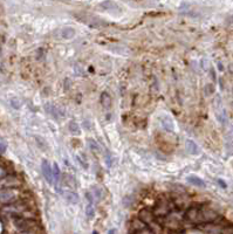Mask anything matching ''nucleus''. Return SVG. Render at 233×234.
Instances as JSON below:
<instances>
[{"label":"nucleus","mask_w":233,"mask_h":234,"mask_svg":"<svg viewBox=\"0 0 233 234\" xmlns=\"http://www.w3.org/2000/svg\"><path fill=\"white\" fill-rule=\"evenodd\" d=\"M17 199V192L12 189L0 190V204H10Z\"/></svg>","instance_id":"obj_1"},{"label":"nucleus","mask_w":233,"mask_h":234,"mask_svg":"<svg viewBox=\"0 0 233 234\" xmlns=\"http://www.w3.org/2000/svg\"><path fill=\"white\" fill-rule=\"evenodd\" d=\"M41 170H42V175H44L45 179L47 180V183L53 184V169L47 159H44L41 161Z\"/></svg>","instance_id":"obj_2"},{"label":"nucleus","mask_w":233,"mask_h":234,"mask_svg":"<svg viewBox=\"0 0 233 234\" xmlns=\"http://www.w3.org/2000/svg\"><path fill=\"white\" fill-rule=\"evenodd\" d=\"M98 8H101L103 12H108L110 14H118L121 12V8L114 2V1H103L98 5Z\"/></svg>","instance_id":"obj_3"},{"label":"nucleus","mask_w":233,"mask_h":234,"mask_svg":"<svg viewBox=\"0 0 233 234\" xmlns=\"http://www.w3.org/2000/svg\"><path fill=\"white\" fill-rule=\"evenodd\" d=\"M169 208H170V206H169V203L166 201V199H164V198H159V199L157 200L156 210H155V213H154V214L165 215L166 213H168Z\"/></svg>","instance_id":"obj_4"},{"label":"nucleus","mask_w":233,"mask_h":234,"mask_svg":"<svg viewBox=\"0 0 233 234\" xmlns=\"http://www.w3.org/2000/svg\"><path fill=\"white\" fill-rule=\"evenodd\" d=\"M199 214H200V221H212L217 218L216 212L212 210H210L207 207H203L199 210Z\"/></svg>","instance_id":"obj_5"},{"label":"nucleus","mask_w":233,"mask_h":234,"mask_svg":"<svg viewBox=\"0 0 233 234\" xmlns=\"http://www.w3.org/2000/svg\"><path fill=\"white\" fill-rule=\"evenodd\" d=\"M74 35H75V29L70 28V27H64L59 30V38H61V39H72L74 38Z\"/></svg>","instance_id":"obj_6"},{"label":"nucleus","mask_w":233,"mask_h":234,"mask_svg":"<svg viewBox=\"0 0 233 234\" xmlns=\"http://www.w3.org/2000/svg\"><path fill=\"white\" fill-rule=\"evenodd\" d=\"M14 224L15 226L20 229H27L28 227H31L32 225L34 224L32 220L28 219H22V218H15L14 219Z\"/></svg>","instance_id":"obj_7"},{"label":"nucleus","mask_w":233,"mask_h":234,"mask_svg":"<svg viewBox=\"0 0 233 234\" xmlns=\"http://www.w3.org/2000/svg\"><path fill=\"white\" fill-rule=\"evenodd\" d=\"M185 146H186V150H188V152H189L190 155H199L200 153V150H199V146L194 143L193 141H191V139H188L186 141V143H185Z\"/></svg>","instance_id":"obj_8"},{"label":"nucleus","mask_w":233,"mask_h":234,"mask_svg":"<svg viewBox=\"0 0 233 234\" xmlns=\"http://www.w3.org/2000/svg\"><path fill=\"white\" fill-rule=\"evenodd\" d=\"M160 123H162V127L164 128L166 131L172 132L174 130H175V127H174V122H172V119H171L170 117H168V116L162 117V119H160Z\"/></svg>","instance_id":"obj_9"},{"label":"nucleus","mask_w":233,"mask_h":234,"mask_svg":"<svg viewBox=\"0 0 233 234\" xmlns=\"http://www.w3.org/2000/svg\"><path fill=\"white\" fill-rule=\"evenodd\" d=\"M188 181H189L191 185L197 186V187H205L204 180H202L197 176H189L188 177Z\"/></svg>","instance_id":"obj_10"},{"label":"nucleus","mask_w":233,"mask_h":234,"mask_svg":"<svg viewBox=\"0 0 233 234\" xmlns=\"http://www.w3.org/2000/svg\"><path fill=\"white\" fill-rule=\"evenodd\" d=\"M154 213H151L150 211H148V210H142L141 212H140V218H141L144 222H151L152 220H154Z\"/></svg>","instance_id":"obj_11"},{"label":"nucleus","mask_w":233,"mask_h":234,"mask_svg":"<svg viewBox=\"0 0 233 234\" xmlns=\"http://www.w3.org/2000/svg\"><path fill=\"white\" fill-rule=\"evenodd\" d=\"M4 179H5V183H4L5 187H15L20 185V181L18 180L17 177H5Z\"/></svg>","instance_id":"obj_12"},{"label":"nucleus","mask_w":233,"mask_h":234,"mask_svg":"<svg viewBox=\"0 0 233 234\" xmlns=\"http://www.w3.org/2000/svg\"><path fill=\"white\" fill-rule=\"evenodd\" d=\"M100 101H101L102 107L106 108V109H109L110 105H112V97H110L109 94H107V93H102L101 97H100Z\"/></svg>","instance_id":"obj_13"},{"label":"nucleus","mask_w":233,"mask_h":234,"mask_svg":"<svg viewBox=\"0 0 233 234\" xmlns=\"http://www.w3.org/2000/svg\"><path fill=\"white\" fill-rule=\"evenodd\" d=\"M63 195H64V198L68 200L69 203H72V204H78V195L76 194L75 192H72V191L63 192Z\"/></svg>","instance_id":"obj_14"},{"label":"nucleus","mask_w":233,"mask_h":234,"mask_svg":"<svg viewBox=\"0 0 233 234\" xmlns=\"http://www.w3.org/2000/svg\"><path fill=\"white\" fill-rule=\"evenodd\" d=\"M53 183L54 184H58L59 180H60V169H59V165L56 164V163H54L53 164Z\"/></svg>","instance_id":"obj_15"},{"label":"nucleus","mask_w":233,"mask_h":234,"mask_svg":"<svg viewBox=\"0 0 233 234\" xmlns=\"http://www.w3.org/2000/svg\"><path fill=\"white\" fill-rule=\"evenodd\" d=\"M69 131H70L72 135H75V136H78V135L81 133L78 124L76 122H74V121H72V122L69 123Z\"/></svg>","instance_id":"obj_16"},{"label":"nucleus","mask_w":233,"mask_h":234,"mask_svg":"<svg viewBox=\"0 0 233 234\" xmlns=\"http://www.w3.org/2000/svg\"><path fill=\"white\" fill-rule=\"evenodd\" d=\"M88 146L90 147L92 151L96 152V153H101V147L97 144L96 141H94V139H88Z\"/></svg>","instance_id":"obj_17"},{"label":"nucleus","mask_w":233,"mask_h":234,"mask_svg":"<svg viewBox=\"0 0 233 234\" xmlns=\"http://www.w3.org/2000/svg\"><path fill=\"white\" fill-rule=\"evenodd\" d=\"M86 214H87L88 219H93L94 215H95V212H94V208H93L92 205H88L87 208H86Z\"/></svg>","instance_id":"obj_18"},{"label":"nucleus","mask_w":233,"mask_h":234,"mask_svg":"<svg viewBox=\"0 0 233 234\" xmlns=\"http://www.w3.org/2000/svg\"><path fill=\"white\" fill-rule=\"evenodd\" d=\"M5 177H7V170L4 166L0 165V179H4Z\"/></svg>","instance_id":"obj_19"},{"label":"nucleus","mask_w":233,"mask_h":234,"mask_svg":"<svg viewBox=\"0 0 233 234\" xmlns=\"http://www.w3.org/2000/svg\"><path fill=\"white\" fill-rule=\"evenodd\" d=\"M86 197H87V200L89 201V205H93V194L89 193V192H86Z\"/></svg>","instance_id":"obj_20"},{"label":"nucleus","mask_w":233,"mask_h":234,"mask_svg":"<svg viewBox=\"0 0 233 234\" xmlns=\"http://www.w3.org/2000/svg\"><path fill=\"white\" fill-rule=\"evenodd\" d=\"M11 103H12V107L13 108H17V109L20 108V104H19V101H18V100H14V98H13V100L11 101Z\"/></svg>","instance_id":"obj_21"},{"label":"nucleus","mask_w":233,"mask_h":234,"mask_svg":"<svg viewBox=\"0 0 233 234\" xmlns=\"http://www.w3.org/2000/svg\"><path fill=\"white\" fill-rule=\"evenodd\" d=\"M226 24H228V25H233V14H232V15H230L227 19H226Z\"/></svg>","instance_id":"obj_22"},{"label":"nucleus","mask_w":233,"mask_h":234,"mask_svg":"<svg viewBox=\"0 0 233 234\" xmlns=\"http://www.w3.org/2000/svg\"><path fill=\"white\" fill-rule=\"evenodd\" d=\"M5 150H6V145H4V144L0 143V152L2 153V152H5Z\"/></svg>","instance_id":"obj_23"},{"label":"nucleus","mask_w":233,"mask_h":234,"mask_svg":"<svg viewBox=\"0 0 233 234\" xmlns=\"http://www.w3.org/2000/svg\"><path fill=\"white\" fill-rule=\"evenodd\" d=\"M108 234H116V229L115 228H112L108 231Z\"/></svg>","instance_id":"obj_24"},{"label":"nucleus","mask_w":233,"mask_h":234,"mask_svg":"<svg viewBox=\"0 0 233 234\" xmlns=\"http://www.w3.org/2000/svg\"><path fill=\"white\" fill-rule=\"evenodd\" d=\"M219 184H220V185H223V187H224V189H225V187H226V184H225V183H224V181L219 180Z\"/></svg>","instance_id":"obj_25"},{"label":"nucleus","mask_w":233,"mask_h":234,"mask_svg":"<svg viewBox=\"0 0 233 234\" xmlns=\"http://www.w3.org/2000/svg\"><path fill=\"white\" fill-rule=\"evenodd\" d=\"M93 234H98V233H97L96 231H94V232H93Z\"/></svg>","instance_id":"obj_26"},{"label":"nucleus","mask_w":233,"mask_h":234,"mask_svg":"<svg viewBox=\"0 0 233 234\" xmlns=\"http://www.w3.org/2000/svg\"><path fill=\"white\" fill-rule=\"evenodd\" d=\"M75 234H76V233H75Z\"/></svg>","instance_id":"obj_27"}]
</instances>
